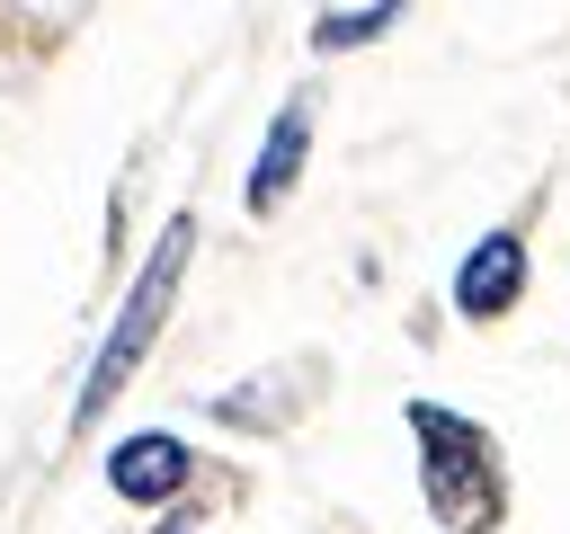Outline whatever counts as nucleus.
<instances>
[{
    "label": "nucleus",
    "mask_w": 570,
    "mask_h": 534,
    "mask_svg": "<svg viewBox=\"0 0 570 534\" xmlns=\"http://www.w3.org/2000/svg\"><path fill=\"white\" fill-rule=\"evenodd\" d=\"M187 249H196V222H187V214H169V222H160V240H151V258H142V276H134V294H125V312H116V329H107V347H98V356H89V374H80L71 427H89V418L134 383V365L151 356V338H160V320H169V303H178V276H187Z\"/></svg>",
    "instance_id": "nucleus-1"
},
{
    "label": "nucleus",
    "mask_w": 570,
    "mask_h": 534,
    "mask_svg": "<svg viewBox=\"0 0 570 534\" xmlns=\"http://www.w3.org/2000/svg\"><path fill=\"white\" fill-rule=\"evenodd\" d=\"M410 436L428 445L419 490H428L436 525H454V534H490V525H499V445H490L472 418L436 409V400H410Z\"/></svg>",
    "instance_id": "nucleus-2"
},
{
    "label": "nucleus",
    "mask_w": 570,
    "mask_h": 534,
    "mask_svg": "<svg viewBox=\"0 0 570 534\" xmlns=\"http://www.w3.org/2000/svg\"><path fill=\"white\" fill-rule=\"evenodd\" d=\"M517 303H525V231L499 222V231H481V240L463 249V267H454V312H463V320H508Z\"/></svg>",
    "instance_id": "nucleus-3"
},
{
    "label": "nucleus",
    "mask_w": 570,
    "mask_h": 534,
    "mask_svg": "<svg viewBox=\"0 0 570 534\" xmlns=\"http://www.w3.org/2000/svg\"><path fill=\"white\" fill-rule=\"evenodd\" d=\"M107 490H116V498H134V507L178 498V490H187V445H178V436H160V427L125 436V445L107 454Z\"/></svg>",
    "instance_id": "nucleus-4"
},
{
    "label": "nucleus",
    "mask_w": 570,
    "mask_h": 534,
    "mask_svg": "<svg viewBox=\"0 0 570 534\" xmlns=\"http://www.w3.org/2000/svg\"><path fill=\"white\" fill-rule=\"evenodd\" d=\"M303 151H312V107L294 98V107H276V125H267V142H258V160H249V214H276L285 196H294V178H303Z\"/></svg>",
    "instance_id": "nucleus-5"
},
{
    "label": "nucleus",
    "mask_w": 570,
    "mask_h": 534,
    "mask_svg": "<svg viewBox=\"0 0 570 534\" xmlns=\"http://www.w3.org/2000/svg\"><path fill=\"white\" fill-rule=\"evenodd\" d=\"M401 9H410V0H365V9H321V27H312V44H321V53H356V44H374L383 27H401Z\"/></svg>",
    "instance_id": "nucleus-6"
},
{
    "label": "nucleus",
    "mask_w": 570,
    "mask_h": 534,
    "mask_svg": "<svg viewBox=\"0 0 570 534\" xmlns=\"http://www.w3.org/2000/svg\"><path fill=\"white\" fill-rule=\"evenodd\" d=\"M160 534H187V525H160Z\"/></svg>",
    "instance_id": "nucleus-7"
}]
</instances>
